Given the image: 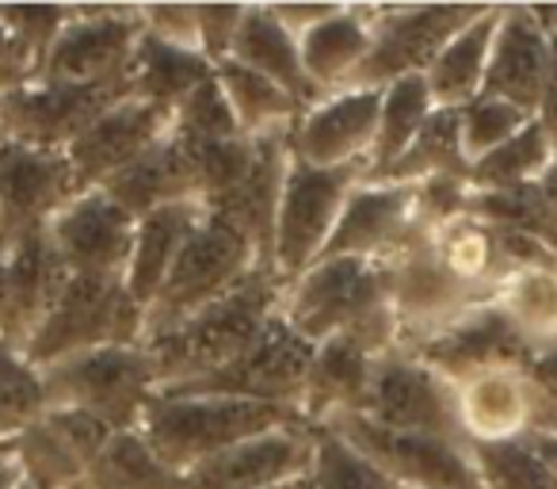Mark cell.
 <instances>
[{
	"label": "cell",
	"instance_id": "db71d44e",
	"mask_svg": "<svg viewBox=\"0 0 557 489\" xmlns=\"http://www.w3.org/2000/svg\"><path fill=\"white\" fill-rule=\"evenodd\" d=\"M9 306H12V288H9V253L0 249V337L9 326Z\"/></svg>",
	"mask_w": 557,
	"mask_h": 489
},
{
	"label": "cell",
	"instance_id": "ba28073f",
	"mask_svg": "<svg viewBox=\"0 0 557 489\" xmlns=\"http://www.w3.org/2000/svg\"><path fill=\"white\" fill-rule=\"evenodd\" d=\"M382 268H386L389 303H394V318H397V349H412V344L450 329L473 306L493 303L481 291L458 283L440 265V257L432 249V230L420 222L401 249L382 260Z\"/></svg>",
	"mask_w": 557,
	"mask_h": 489
},
{
	"label": "cell",
	"instance_id": "e0dca14e",
	"mask_svg": "<svg viewBox=\"0 0 557 489\" xmlns=\"http://www.w3.org/2000/svg\"><path fill=\"white\" fill-rule=\"evenodd\" d=\"M138 218L123 210L108 192H81L62 215L50 222V241L70 276H108L126 280L134 253Z\"/></svg>",
	"mask_w": 557,
	"mask_h": 489
},
{
	"label": "cell",
	"instance_id": "f546056e",
	"mask_svg": "<svg viewBox=\"0 0 557 489\" xmlns=\"http://www.w3.org/2000/svg\"><path fill=\"white\" fill-rule=\"evenodd\" d=\"M371 371H374V356L359 349V344L344 341V337L318 344L310 375H306L302 405H298L306 425L321 428L325 420L341 417V413L363 409Z\"/></svg>",
	"mask_w": 557,
	"mask_h": 489
},
{
	"label": "cell",
	"instance_id": "603a6c76",
	"mask_svg": "<svg viewBox=\"0 0 557 489\" xmlns=\"http://www.w3.org/2000/svg\"><path fill=\"white\" fill-rule=\"evenodd\" d=\"M290 131L252 138V164H248V172L225 195L207 203V210L230 218L237 230L248 233V241L256 245L263 265H271L278 199H283V184H287L290 161H295V154H290Z\"/></svg>",
	"mask_w": 557,
	"mask_h": 489
},
{
	"label": "cell",
	"instance_id": "d6986e66",
	"mask_svg": "<svg viewBox=\"0 0 557 489\" xmlns=\"http://www.w3.org/2000/svg\"><path fill=\"white\" fill-rule=\"evenodd\" d=\"M409 356H417L420 364H428L432 371H440L443 379L458 382L478 379L485 371H504V367H527L534 356V349L516 333L508 318L500 314L496 303L473 306L466 318H458L450 329L428 337V341L401 349Z\"/></svg>",
	"mask_w": 557,
	"mask_h": 489
},
{
	"label": "cell",
	"instance_id": "f907efd6",
	"mask_svg": "<svg viewBox=\"0 0 557 489\" xmlns=\"http://www.w3.org/2000/svg\"><path fill=\"white\" fill-rule=\"evenodd\" d=\"M32 81H39V73H35L32 62H27L24 47L16 42L12 27L4 24V12H0V96L16 93V88L32 85Z\"/></svg>",
	"mask_w": 557,
	"mask_h": 489
},
{
	"label": "cell",
	"instance_id": "ac0fdd59",
	"mask_svg": "<svg viewBox=\"0 0 557 489\" xmlns=\"http://www.w3.org/2000/svg\"><path fill=\"white\" fill-rule=\"evenodd\" d=\"M379 88H344L302 111L290 131L295 161L313 169H367L379 134Z\"/></svg>",
	"mask_w": 557,
	"mask_h": 489
},
{
	"label": "cell",
	"instance_id": "f6af8a7d",
	"mask_svg": "<svg viewBox=\"0 0 557 489\" xmlns=\"http://www.w3.org/2000/svg\"><path fill=\"white\" fill-rule=\"evenodd\" d=\"M458 123H462V149H466V161H481L485 154H493L496 146L519 134L531 115L504 100H493V96H478L473 103L458 108Z\"/></svg>",
	"mask_w": 557,
	"mask_h": 489
},
{
	"label": "cell",
	"instance_id": "c3c4849f",
	"mask_svg": "<svg viewBox=\"0 0 557 489\" xmlns=\"http://www.w3.org/2000/svg\"><path fill=\"white\" fill-rule=\"evenodd\" d=\"M47 420L62 432V440L77 451V459L85 466H92L103 455V448L111 443V436H115V428L81 409H47Z\"/></svg>",
	"mask_w": 557,
	"mask_h": 489
},
{
	"label": "cell",
	"instance_id": "30bf717a",
	"mask_svg": "<svg viewBox=\"0 0 557 489\" xmlns=\"http://www.w3.org/2000/svg\"><path fill=\"white\" fill-rule=\"evenodd\" d=\"M321 428L336 432L359 455L371 459L397 489H485L473 466L470 443L397 432V428L374 425L363 413H341Z\"/></svg>",
	"mask_w": 557,
	"mask_h": 489
},
{
	"label": "cell",
	"instance_id": "cb8c5ba5",
	"mask_svg": "<svg viewBox=\"0 0 557 489\" xmlns=\"http://www.w3.org/2000/svg\"><path fill=\"white\" fill-rule=\"evenodd\" d=\"M549 81V42L539 20L523 4H504L500 27H496L493 54L485 70V93L534 119Z\"/></svg>",
	"mask_w": 557,
	"mask_h": 489
},
{
	"label": "cell",
	"instance_id": "e575fe53",
	"mask_svg": "<svg viewBox=\"0 0 557 489\" xmlns=\"http://www.w3.org/2000/svg\"><path fill=\"white\" fill-rule=\"evenodd\" d=\"M432 249L440 257V265L455 276L458 283L481 291L493 298L500 280L508 276L500 253H496V237L485 222H478L473 215L450 218L440 230H432Z\"/></svg>",
	"mask_w": 557,
	"mask_h": 489
},
{
	"label": "cell",
	"instance_id": "277c9868",
	"mask_svg": "<svg viewBox=\"0 0 557 489\" xmlns=\"http://www.w3.org/2000/svg\"><path fill=\"white\" fill-rule=\"evenodd\" d=\"M146 341V306H138L126 291V280L108 276H70L32 341L24 344V359L39 371L62 359L85 356L96 349H126Z\"/></svg>",
	"mask_w": 557,
	"mask_h": 489
},
{
	"label": "cell",
	"instance_id": "4dcf8cb0",
	"mask_svg": "<svg viewBox=\"0 0 557 489\" xmlns=\"http://www.w3.org/2000/svg\"><path fill=\"white\" fill-rule=\"evenodd\" d=\"M496 27H500V9L485 4V12L443 47V54L424 73L435 108L458 111L485 93V70H488V54H493Z\"/></svg>",
	"mask_w": 557,
	"mask_h": 489
},
{
	"label": "cell",
	"instance_id": "60d3db41",
	"mask_svg": "<svg viewBox=\"0 0 557 489\" xmlns=\"http://www.w3.org/2000/svg\"><path fill=\"white\" fill-rule=\"evenodd\" d=\"M47 417L42 371L24 359V352L0 341V448L24 436Z\"/></svg>",
	"mask_w": 557,
	"mask_h": 489
},
{
	"label": "cell",
	"instance_id": "5bb4252c",
	"mask_svg": "<svg viewBox=\"0 0 557 489\" xmlns=\"http://www.w3.org/2000/svg\"><path fill=\"white\" fill-rule=\"evenodd\" d=\"M81 195L65 149L0 138V249L50 225Z\"/></svg>",
	"mask_w": 557,
	"mask_h": 489
},
{
	"label": "cell",
	"instance_id": "5b68a950",
	"mask_svg": "<svg viewBox=\"0 0 557 489\" xmlns=\"http://www.w3.org/2000/svg\"><path fill=\"white\" fill-rule=\"evenodd\" d=\"M256 268H271V265L260 260L248 233L237 230L230 218L207 210L199 218V225L191 230V237L184 241V249H180L164 288L149 303L146 341L164 333V329L180 326V321L191 318L202 306H210L214 298H222L240 280H248Z\"/></svg>",
	"mask_w": 557,
	"mask_h": 489
},
{
	"label": "cell",
	"instance_id": "8fae6325",
	"mask_svg": "<svg viewBox=\"0 0 557 489\" xmlns=\"http://www.w3.org/2000/svg\"><path fill=\"white\" fill-rule=\"evenodd\" d=\"M146 24L141 9H119V4H73L62 35L50 47L39 81L54 85H131L134 50H138Z\"/></svg>",
	"mask_w": 557,
	"mask_h": 489
},
{
	"label": "cell",
	"instance_id": "816d5d0a",
	"mask_svg": "<svg viewBox=\"0 0 557 489\" xmlns=\"http://www.w3.org/2000/svg\"><path fill=\"white\" fill-rule=\"evenodd\" d=\"M341 9V4H271V12H275V20L283 27H287L295 39H302L310 27H318L321 20H329L333 12Z\"/></svg>",
	"mask_w": 557,
	"mask_h": 489
},
{
	"label": "cell",
	"instance_id": "681fc988",
	"mask_svg": "<svg viewBox=\"0 0 557 489\" xmlns=\"http://www.w3.org/2000/svg\"><path fill=\"white\" fill-rule=\"evenodd\" d=\"M240 16H245L240 4H199V54L210 65L230 62Z\"/></svg>",
	"mask_w": 557,
	"mask_h": 489
},
{
	"label": "cell",
	"instance_id": "7a4b0ae2",
	"mask_svg": "<svg viewBox=\"0 0 557 489\" xmlns=\"http://www.w3.org/2000/svg\"><path fill=\"white\" fill-rule=\"evenodd\" d=\"M283 295H287V283L278 280L275 268H256L248 280L195 310L191 318L141 341V349L153 359L157 390L187 387L233 364L278 314Z\"/></svg>",
	"mask_w": 557,
	"mask_h": 489
},
{
	"label": "cell",
	"instance_id": "11a10c76",
	"mask_svg": "<svg viewBox=\"0 0 557 489\" xmlns=\"http://www.w3.org/2000/svg\"><path fill=\"white\" fill-rule=\"evenodd\" d=\"M0 489H24V470L4 448H0Z\"/></svg>",
	"mask_w": 557,
	"mask_h": 489
},
{
	"label": "cell",
	"instance_id": "1f68e13d",
	"mask_svg": "<svg viewBox=\"0 0 557 489\" xmlns=\"http://www.w3.org/2000/svg\"><path fill=\"white\" fill-rule=\"evenodd\" d=\"M210 77H214V65L202 54L169 47V42L153 39V35H141L131 65V96L180 111L187 96L199 85H207Z\"/></svg>",
	"mask_w": 557,
	"mask_h": 489
},
{
	"label": "cell",
	"instance_id": "7bdbcfd3",
	"mask_svg": "<svg viewBox=\"0 0 557 489\" xmlns=\"http://www.w3.org/2000/svg\"><path fill=\"white\" fill-rule=\"evenodd\" d=\"M310 489H397L371 459L359 455L329 428H313Z\"/></svg>",
	"mask_w": 557,
	"mask_h": 489
},
{
	"label": "cell",
	"instance_id": "7c38bea8",
	"mask_svg": "<svg viewBox=\"0 0 557 489\" xmlns=\"http://www.w3.org/2000/svg\"><path fill=\"white\" fill-rule=\"evenodd\" d=\"M359 413L371 417L374 425L397 428V432L470 443L462 432V417H458L455 382L401 349L374 359L371 387H367V402Z\"/></svg>",
	"mask_w": 557,
	"mask_h": 489
},
{
	"label": "cell",
	"instance_id": "b9f144b4",
	"mask_svg": "<svg viewBox=\"0 0 557 489\" xmlns=\"http://www.w3.org/2000/svg\"><path fill=\"white\" fill-rule=\"evenodd\" d=\"M470 455L485 489H557V474L531 440L470 443Z\"/></svg>",
	"mask_w": 557,
	"mask_h": 489
},
{
	"label": "cell",
	"instance_id": "8992f818",
	"mask_svg": "<svg viewBox=\"0 0 557 489\" xmlns=\"http://www.w3.org/2000/svg\"><path fill=\"white\" fill-rule=\"evenodd\" d=\"M47 409H81L115 432H138L141 413L157 394L153 359L141 344L96 349L42 371Z\"/></svg>",
	"mask_w": 557,
	"mask_h": 489
},
{
	"label": "cell",
	"instance_id": "ab89813d",
	"mask_svg": "<svg viewBox=\"0 0 557 489\" xmlns=\"http://www.w3.org/2000/svg\"><path fill=\"white\" fill-rule=\"evenodd\" d=\"M4 451L20 463L24 481L32 489H85L88 466L81 463L77 451L62 440V432L47 417L12 443H4Z\"/></svg>",
	"mask_w": 557,
	"mask_h": 489
},
{
	"label": "cell",
	"instance_id": "4fadbf2b",
	"mask_svg": "<svg viewBox=\"0 0 557 489\" xmlns=\"http://www.w3.org/2000/svg\"><path fill=\"white\" fill-rule=\"evenodd\" d=\"M313 352H318V344L298 337L275 314L263 326V333L233 364H225L222 371L207 375L199 382L161 390V394H218V398H240V402H263V405H295L298 409Z\"/></svg>",
	"mask_w": 557,
	"mask_h": 489
},
{
	"label": "cell",
	"instance_id": "7402d4cb",
	"mask_svg": "<svg viewBox=\"0 0 557 489\" xmlns=\"http://www.w3.org/2000/svg\"><path fill=\"white\" fill-rule=\"evenodd\" d=\"M417 230V187L412 184H363L351 192L325 257L386 260L401 249Z\"/></svg>",
	"mask_w": 557,
	"mask_h": 489
},
{
	"label": "cell",
	"instance_id": "680465c9",
	"mask_svg": "<svg viewBox=\"0 0 557 489\" xmlns=\"http://www.w3.org/2000/svg\"><path fill=\"white\" fill-rule=\"evenodd\" d=\"M275 489H310V478H302V481H290V486H275Z\"/></svg>",
	"mask_w": 557,
	"mask_h": 489
},
{
	"label": "cell",
	"instance_id": "83f0119b",
	"mask_svg": "<svg viewBox=\"0 0 557 489\" xmlns=\"http://www.w3.org/2000/svg\"><path fill=\"white\" fill-rule=\"evenodd\" d=\"M298 42H302V65L310 85L321 96L344 93V88H351L356 73L363 70L367 54H371V9L367 4H341L333 16L310 27Z\"/></svg>",
	"mask_w": 557,
	"mask_h": 489
},
{
	"label": "cell",
	"instance_id": "d6a6232c",
	"mask_svg": "<svg viewBox=\"0 0 557 489\" xmlns=\"http://www.w3.org/2000/svg\"><path fill=\"white\" fill-rule=\"evenodd\" d=\"M435 176H462L470 180V161H466L462 149V123H458V111L435 108L428 115V123L420 126V134L412 138V146L382 172L371 184H424Z\"/></svg>",
	"mask_w": 557,
	"mask_h": 489
},
{
	"label": "cell",
	"instance_id": "484cf974",
	"mask_svg": "<svg viewBox=\"0 0 557 489\" xmlns=\"http://www.w3.org/2000/svg\"><path fill=\"white\" fill-rule=\"evenodd\" d=\"M100 192H108L134 218L149 215V210L164 207V203H202L195 157L176 138V131H169V138H161L149 154L126 164L123 172H115Z\"/></svg>",
	"mask_w": 557,
	"mask_h": 489
},
{
	"label": "cell",
	"instance_id": "4316f807",
	"mask_svg": "<svg viewBox=\"0 0 557 489\" xmlns=\"http://www.w3.org/2000/svg\"><path fill=\"white\" fill-rule=\"evenodd\" d=\"M230 58L237 65H245V70L275 81L283 93L295 96L302 111L325 100V96L310 85V77H306L302 42H298L287 27L278 24L275 12H271V4H252V9H245Z\"/></svg>",
	"mask_w": 557,
	"mask_h": 489
},
{
	"label": "cell",
	"instance_id": "8d00e7d4",
	"mask_svg": "<svg viewBox=\"0 0 557 489\" xmlns=\"http://www.w3.org/2000/svg\"><path fill=\"white\" fill-rule=\"evenodd\" d=\"M432 111H435V100H432V93H428L424 77H401L382 88L379 134H374V149H371V161H367L363 180H379L382 172L412 146V138L420 134V126L428 123Z\"/></svg>",
	"mask_w": 557,
	"mask_h": 489
},
{
	"label": "cell",
	"instance_id": "2e32d148",
	"mask_svg": "<svg viewBox=\"0 0 557 489\" xmlns=\"http://www.w3.org/2000/svg\"><path fill=\"white\" fill-rule=\"evenodd\" d=\"M458 417L470 443H504L557 436V409L523 367L485 371L478 379L458 382Z\"/></svg>",
	"mask_w": 557,
	"mask_h": 489
},
{
	"label": "cell",
	"instance_id": "d4e9b609",
	"mask_svg": "<svg viewBox=\"0 0 557 489\" xmlns=\"http://www.w3.org/2000/svg\"><path fill=\"white\" fill-rule=\"evenodd\" d=\"M4 253H9L12 306H9V326H4L0 341L12 344V349H24L35 329L47 321V314L54 310L70 272H65L54 241H50V225H42V230H35V233H24V237H20L16 245H9Z\"/></svg>",
	"mask_w": 557,
	"mask_h": 489
},
{
	"label": "cell",
	"instance_id": "9f6ffc18",
	"mask_svg": "<svg viewBox=\"0 0 557 489\" xmlns=\"http://www.w3.org/2000/svg\"><path fill=\"white\" fill-rule=\"evenodd\" d=\"M531 443H534V451L549 463V470L557 474V436H534Z\"/></svg>",
	"mask_w": 557,
	"mask_h": 489
},
{
	"label": "cell",
	"instance_id": "91938a15",
	"mask_svg": "<svg viewBox=\"0 0 557 489\" xmlns=\"http://www.w3.org/2000/svg\"><path fill=\"white\" fill-rule=\"evenodd\" d=\"M24 489H32V486H27V481H24Z\"/></svg>",
	"mask_w": 557,
	"mask_h": 489
},
{
	"label": "cell",
	"instance_id": "52a82bcc",
	"mask_svg": "<svg viewBox=\"0 0 557 489\" xmlns=\"http://www.w3.org/2000/svg\"><path fill=\"white\" fill-rule=\"evenodd\" d=\"M367 169H313V164L290 161L283 199L275 218V245H271V268L283 283H295L306 268L321 260L336 233L351 192L363 184Z\"/></svg>",
	"mask_w": 557,
	"mask_h": 489
},
{
	"label": "cell",
	"instance_id": "3957f363",
	"mask_svg": "<svg viewBox=\"0 0 557 489\" xmlns=\"http://www.w3.org/2000/svg\"><path fill=\"white\" fill-rule=\"evenodd\" d=\"M298 420L306 417L295 405H263L218 394H161L157 390L141 413L138 436L169 470L187 474L252 436L275 432V428L298 425Z\"/></svg>",
	"mask_w": 557,
	"mask_h": 489
},
{
	"label": "cell",
	"instance_id": "6da1fadb",
	"mask_svg": "<svg viewBox=\"0 0 557 489\" xmlns=\"http://www.w3.org/2000/svg\"><path fill=\"white\" fill-rule=\"evenodd\" d=\"M278 318L310 344L344 337L374 359L397 352V318L382 260H318L295 283H287Z\"/></svg>",
	"mask_w": 557,
	"mask_h": 489
},
{
	"label": "cell",
	"instance_id": "836d02e7",
	"mask_svg": "<svg viewBox=\"0 0 557 489\" xmlns=\"http://www.w3.org/2000/svg\"><path fill=\"white\" fill-rule=\"evenodd\" d=\"M214 77H218V85H222L225 100H230V108H233V119H237L245 138H263V134L290 131V126L302 119V108H298L295 96L283 93L275 81L237 65L233 58L214 65Z\"/></svg>",
	"mask_w": 557,
	"mask_h": 489
},
{
	"label": "cell",
	"instance_id": "9a60e30c",
	"mask_svg": "<svg viewBox=\"0 0 557 489\" xmlns=\"http://www.w3.org/2000/svg\"><path fill=\"white\" fill-rule=\"evenodd\" d=\"M131 96V85H54L32 81L0 96V138L39 149H70L103 111Z\"/></svg>",
	"mask_w": 557,
	"mask_h": 489
},
{
	"label": "cell",
	"instance_id": "74e56055",
	"mask_svg": "<svg viewBox=\"0 0 557 489\" xmlns=\"http://www.w3.org/2000/svg\"><path fill=\"white\" fill-rule=\"evenodd\" d=\"M554 161H557V146L539 126V119H531L504 146H496L493 154H485L481 161L470 164V187L473 192H504V187L539 184Z\"/></svg>",
	"mask_w": 557,
	"mask_h": 489
},
{
	"label": "cell",
	"instance_id": "f35d334b",
	"mask_svg": "<svg viewBox=\"0 0 557 489\" xmlns=\"http://www.w3.org/2000/svg\"><path fill=\"white\" fill-rule=\"evenodd\" d=\"M85 489H184V474L169 470L138 432H115L88 466Z\"/></svg>",
	"mask_w": 557,
	"mask_h": 489
},
{
	"label": "cell",
	"instance_id": "9c48e42d",
	"mask_svg": "<svg viewBox=\"0 0 557 489\" xmlns=\"http://www.w3.org/2000/svg\"><path fill=\"white\" fill-rule=\"evenodd\" d=\"M485 4H374V42L351 88H386L401 77H424L458 32L473 24Z\"/></svg>",
	"mask_w": 557,
	"mask_h": 489
},
{
	"label": "cell",
	"instance_id": "ffe728a7",
	"mask_svg": "<svg viewBox=\"0 0 557 489\" xmlns=\"http://www.w3.org/2000/svg\"><path fill=\"white\" fill-rule=\"evenodd\" d=\"M310 466L313 425L298 420L199 463L184 474V489H275L310 478Z\"/></svg>",
	"mask_w": 557,
	"mask_h": 489
},
{
	"label": "cell",
	"instance_id": "d590c367",
	"mask_svg": "<svg viewBox=\"0 0 557 489\" xmlns=\"http://www.w3.org/2000/svg\"><path fill=\"white\" fill-rule=\"evenodd\" d=\"M493 303L534 352L557 344V268H523L508 272Z\"/></svg>",
	"mask_w": 557,
	"mask_h": 489
},
{
	"label": "cell",
	"instance_id": "f5cc1de1",
	"mask_svg": "<svg viewBox=\"0 0 557 489\" xmlns=\"http://www.w3.org/2000/svg\"><path fill=\"white\" fill-rule=\"evenodd\" d=\"M527 379L534 382V387L546 394V402L557 409V344H549V349H539L531 356V364L523 367Z\"/></svg>",
	"mask_w": 557,
	"mask_h": 489
},
{
	"label": "cell",
	"instance_id": "f1b7e54d",
	"mask_svg": "<svg viewBox=\"0 0 557 489\" xmlns=\"http://www.w3.org/2000/svg\"><path fill=\"white\" fill-rule=\"evenodd\" d=\"M202 215H207V207L191 199V203H164V207L138 218L131 268H126V291H131V298L138 306L149 310V303L164 288L180 249H184V241L191 237V230L199 225Z\"/></svg>",
	"mask_w": 557,
	"mask_h": 489
},
{
	"label": "cell",
	"instance_id": "7dc6e473",
	"mask_svg": "<svg viewBox=\"0 0 557 489\" xmlns=\"http://www.w3.org/2000/svg\"><path fill=\"white\" fill-rule=\"evenodd\" d=\"M146 35L199 54V4H138Z\"/></svg>",
	"mask_w": 557,
	"mask_h": 489
},
{
	"label": "cell",
	"instance_id": "6f0895ef",
	"mask_svg": "<svg viewBox=\"0 0 557 489\" xmlns=\"http://www.w3.org/2000/svg\"><path fill=\"white\" fill-rule=\"evenodd\" d=\"M539 187H542V195H546L549 210H554V215H557V161L546 169V176L539 180Z\"/></svg>",
	"mask_w": 557,
	"mask_h": 489
},
{
	"label": "cell",
	"instance_id": "ee69618b",
	"mask_svg": "<svg viewBox=\"0 0 557 489\" xmlns=\"http://www.w3.org/2000/svg\"><path fill=\"white\" fill-rule=\"evenodd\" d=\"M172 131H176L184 142H191V146L245 138L237 119H233V108H230V100H225L222 85H218V77H210L207 85H199L191 96H187L184 108L176 111Z\"/></svg>",
	"mask_w": 557,
	"mask_h": 489
},
{
	"label": "cell",
	"instance_id": "44dd1931",
	"mask_svg": "<svg viewBox=\"0 0 557 489\" xmlns=\"http://www.w3.org/2000/svg\"><path fill=\"white\" fill-rule=\"evenodd\" d=\"M172 123H176V111L161 108V103L138 100V96H126V100H119L111 111H103V115L65 149L73 172H77L81 192L103 187L115 172L134 164L141 154H149L157 142L169 138Z\"/></svg>",
	"mask_w": 557,
	"mask_h": 489
},
{
	"label": "cell",
	"instance_id": "bcb514c9",
	"mask_svg": "<svg viewBox=\"0 0 557 489\" xmlns=\"http://www.w3.org/2000/svg\"><path fill=\"white\" fill-rule=\"evenodd\" d=\"M4 24L12 27L16 42L24 47L27 62L35 65V73L42 77V65L50 58V47L62 35L65 20H70L73 9H58V4H4Z\"/></svg>",
	"mask_w": 557,
	"mask_h": 489
}]
</instances>
